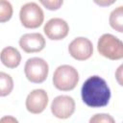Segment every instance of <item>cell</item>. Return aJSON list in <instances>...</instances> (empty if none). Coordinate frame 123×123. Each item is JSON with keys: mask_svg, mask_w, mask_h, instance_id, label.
I'll return each mask as SVG.
<instances>
[{"mask_svg": "<svg viewBox=\"0 0 123 123\" xmlns=\"http://www.w3.org/2000/svg\"><path fill=\"white\" fill-rule=\"evenodd\" d=\"M13 89V80L12 78L5 73L0 71V97L8 96Z\"/></svg>", "mask_w": 123, "mask_h": 123, "instance_id": "13", "label": "cell"}, {"mask_svg": "<svg viewBox=\"0 0 123 123\" xmlns=\"http://www.w3.org/2000/svg\"><path fill=\"white\" fill-rule=\"evenodd\" d=\"M109 22L111 27L113 30L119 33L123 32V7L122 6L117 7L111 12Z\"/></svg>", "mask_w": 123, "mask_h": 123, "instance_id": "12", "label": "cell"}, {"mask_svg": "<svg viewBox=\"0 0 123 123\" xmlns=\"http://www.w3.org/2000/svg\"><path fill=\"white\" fill-rule=\"evenodd\" d=\"M122 68H123V65H120L117 69V71L115 72V77L117 79V82L119 83L120 86H122Z\"/></svg>", "mask_w": 123, "mask_h": 123, "instance_id": "18", "label": "cell"}, {"mask_svg": "<svg viewBox=\"0 0 123 123\" xmlns=\"http://www.w3.org/2000/svg\"><path fill=\"white\" fill-rule=\"evenodd\" d=\"M12 6L9 1L0 0V23L9 21L12 16Z\"/></svg>", "mask_w": 123, "mask_h": 123, "instance_id": "14", "label": "cell"}, {"mask_svg": "<svg viewBox=\"0 0 123 123\" xmlns=\"http://www.w3.org/2000/svg\"><path fill=\"white\" fill-rule=\"evenodd\" d=\"M81 95L83 102L90 108H102L109 104L111 89L107 82L100 76L87 78L82 86Z\"/></svg>", "mask_w": 123, "mask_h": 123, "instance_id": "1", "label": "cell"}, {"mask_svg": "<svg viewBox=\"0 0 123 123\" xmlns=\"http://www.w3.org/2000/svg\"><path fill=\"white\" fill-rule=\"evenodd\" d=\"M97 50L100 55L111 61H117L123 58V43L111 34H104L99 37Z\"/></svg>", "mask_w": 123, "mask_h": 123, "instance_id": "3", "label": "cell"}, {"mask_svg": "<svg viewBox=\"0 0 123 123\" xmlns=\"http://www.w3.org/2000/svg\"><path fill=\"white\" fill-rule=\"evenodd\" d=\"M43 31L46 37L51 40H61L68 35L69 26L65 20L59 17H55L49 19L45 23Z\"/></svg>", "mask_w": 123, "mask_h": 123, "instance_id": "8", "label": "cell"}, {"mask_svg": "<svg viewBox=\"0 0 123 123\" xmlns=\"http://www.w3.org/2000/svg\"><path fill=\"white\" fill-rule=\"evenodd\" d=\"M51 111L57 118H69L75 111V101L68 95H59L52 101Z\"/></svg>", "mask_w": 123, "mask_h": 123, "instance_id": "6", "label": "cell"}, {"mask_svg": "<svg viewBox=\"0 0 123 123\" xmlns=\"http://www.w3.org/2000/svg\"><path fill=\"white\" fill-rule=\"evenodd\" d=\"M0 123H19L18 120L12 115H5L0 118Z\"/></svg>", "mask_w": 123, "mask_h": 123, "instance_id": "17", "label": "cell"}, {"mask_svg": "<svg viewBox=\"0 0 123 123\" xmlns=\"http://www.w3.org/2000/svg\"><path fill=\"white\" fill-rule=\"evenodd\" d=\"M49 66L47 62H45L41 58H31L28 59L25 66H24V73L28 81L35 84L43 83L48 76Z\"/></svg>", "mask_w": 123, "mask_h": 123, "instance_id": "5", "label": "cell"}, {"mask_svg": "<svg viewBox=\"0 0 123 123\" xmlns=\"http://www.w3.org/2000/svg\"><path fill=\"white\" fill-rule=\"evenodd\" d=\"M19 46L26 53L40 52L45 47V38L39 33L24 34L19 38Z\"/></svg>", "mask_w": 123, "mask_h": 123, "instance_id": "10", "label": "cell"}, {"mask_svg": "<svg viewBox=\"0 0 123 123\" xmlns=\"http://www.w3.org/2000/svg\"><path fill=\"white\" fill-rule=\"evenodd\" d=\"M0 60L6 67L15 68L20 64L21 55L16 48H14L12 46H8V47H5L1 51Z\"/></svg>", "mask_w": 123, "mask_h": 123, "instance_id": "11", "label": "cell"}, {"mask_svg": "<svg viewBox=\"0 0 123 123\" xmlns=\"http://www.w3.org/2000/svg\"><path fill=\"white\" fill-rule=\"evenodd\" d=\"M48 104V95L44 89L37 88L31 91L25 101L26 109L29 112L34 114L41 113Z\"/></svg>", "mask_w": 123, "mask_h": 123, "instance_id": "9", "label": "cell"}, {"mask_svg": "<svg viewBox=\"0 0 123 123\" xmlns=\"http://www.w3.org/2000/svg\"><path fill=\"white\" fill-rule=\"evenodd\" d=\"M19 18L21 24L28 29L38 28L44 20V13L42 9L35 2L24 4L19 12Z\"/></svg>", "mask_w": 123, "mask_h": 123, "instance_id": "4", "label": "cell"}, {"mask_svg": "<svg viewBox=\"0 0 123 123\" xmlns=\"http://www.w3.org/2000/svg\"><path fill=\"white\" fill-rule=\"evenodd\" d=\"M68 52L73 59L77 61H86L92 56L93 45L88 38L79 37L69 43Z\"/></svg>", "mask_w": 123, "mask_h": 123, "instance_id": "7", "label": "cell"}, {"mask_svg": "<svg viewBox=\"0 0 123 123\" xmlns=\"http://www.w3.org/2000/svg\"><path fill=\"white\" fill-rule=\"evenodd\" d=\"M88 123H115V120L109 113H96L90 117Z\"/></svg>", "mask_w": 123, "mask_h": 123, "instance_id": "15", "label": "cell"}, {"mask_svg": "<svg viewBox=\"0 0 123 123\" xmlns=\"http://www.w3.org/2000/svg\"><path fill=\"white\" fill-rule=\"evenodd\" d=\"M79 82V73L77 69L68 64H62L57 67L53 74L54 86L62 91H69L76 87Z\"/></svg>", "mask_w": 123, "mask_h": 123, "instance_id": "2", "label": "cell"}, {"mask_svg": "<svg viewBox=\"0 0 123 123\" xmlns=\"http://www.w3.org/2000/svg\"><path fill=\"white\" fill-rule=\"evenodd\" d=\"M96 4H99V5H101V6H109V5H111L112 3H113V1H111V2H95Z\"/></svg>", "mask_w": 123, "mask_h": 123, "instance_id": "19", "label": "cell"}, {"mask_svg": "<svg viewBox=\"0 0 123 123\" xmlns=\"http://www.w3.org/2000/svg\"><path fill=\"white\" fill-rule=\"evenodd\" d=\"M39 3L50 11H56L61 8V6L63 4V1L62 0H54V1L53 0H46V1L40 0Z\"/></svg>", "mask_w": 123, "mask_h": 123, "instance_id": "16", "label": "cell"}]
</instances>
